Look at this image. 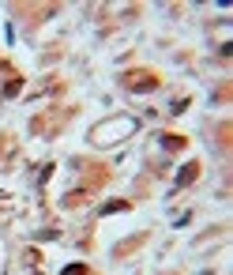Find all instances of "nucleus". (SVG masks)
I'll return each instance as SVG.
<instances>
[{
	"mask_svg": "<svg viewBox=\"0 0 233 275\" xmlns=\"http://www.w3.org/2000/svg\"><path fill=\"white\" fill-rule=\"evenodd\" d=\"M196 174H200V166H196V162H188V166L181 170V177H177V188H181V185H188V181H192Z\"/></svg>",
	"mask_w": 233,
	"mask_h": 275,
	"instance_id": "1",
	"label": "nucleus"
}]
</instances>
